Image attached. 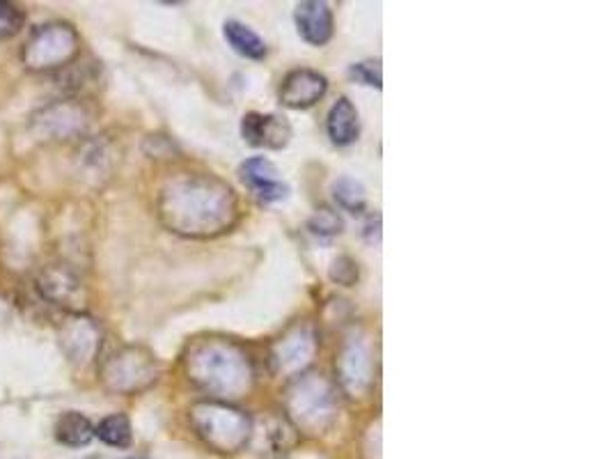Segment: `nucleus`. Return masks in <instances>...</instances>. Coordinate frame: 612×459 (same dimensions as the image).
I'll use <instances>...</instances> for the list:
<instances>
[{
  "mask_svg": "<svg viewBox=\"0 0 612 459\" xmlns=\"http://www.w3.org/2000/svg\"><path fill=\"white\" fill-rule=\"evenodd\" d=\"M159 219L182 237H216L239 219L232 186L207 173H179L161 186Z\"/></svg>",
  "mask_w": 612,
  "mask_h": 459,
  "instance_id": "f257e3e1",
  "label": "nucleus"
},
{
  "mask_svg": "<svg viewBox=\"0 0 612 459\" xmlns=\"http://www.w3.org/2000/svg\"><path fill=\"white\" fill-rule=\"evenodd\" d=\"M351 79H356L358 83L370 85V88H381V67L379 62L367 60V62H356V65H351L349 69Z\"/></svg>",
  "mask_w": 612,
  "mask_h": 459,
  "instance_id": "5701e85b",
  "label": "nucleus"
},
{
  "mask_svg": "<svg viewBox=\"0 0 612 459\" xmlns=\"http://www.w3.org/2000/svg\"><path fill=\"white\" fill-rule=\"evenodd\" d=\"M328 81L315 69H294L289 72L278 90L280 104L287 108H310L326 95Z\"/></svg>",
  "mask_w": 612,
  "mask_h": 459,
  "instance_id": "9b49d317",
  "label": "nucleus"
},
{
  "mask_svg": "<svg viewBox=\"0 0 612 459\" xmlns=\"http://www.w3.org/2000/svg\"><path fill=\"white\" fill-rule=\"evenodd\" d=\"M333 198L342 209L351 214H360L367 205V191L365 186L351 177H342L333 184Z\"/></svg>",
  "mask_w": 612,
  "mask_h": 459,
  "instance_id": "aec40b11",
  "label": "nucleus"
},
{
  "mask_svg": "<svg viewBox=\"0 0 612 459\" xmlns=\"http://www.w3.org/2000/svg\"><path fill=\"white\" fill-rule=\"evenodd\" d=\"M129 459H143V457H129Z\"/></svg>",
  "mask_w": 612,
  "mask_h": 459,
  "instance_id": "393cba45",
  "label": "nucleus"
},
{
  "mask_svg": "<svg viewBox=\"0 0 612 459\" xmlns=\"http://www.w3.org/2000/svg\"><path fill=\"white\" fill-rule=\"evenodd\" d=\"M58 340L69 361L74 365H88L101 347V329L92 317L72 313L62 320Z\"/></svg>",
  "mask_w": 612,
  "mask_h": 459,
  "instance_id": "9d476101",
  "label": "nucleus"
},
{
  "mask_svg": "<svg viewBox=\"0 0 612 459\" xmlns=\"http://www.w3.org/2000/svg\"><path fill=\"white\" fill-rule=\"evenodd\" d=\"M331 278L340 285H353L358 280V264L351 258H340L333 262Z\"/></svg>",
  "mask_w": 612,
  "mask_h": 459,
  "instance_id": "b1692460",
  "label": "nucleus"
},
{
  "mask_svg": "<svg viewBox=\"0 0 612 459\" xmlns=\"http://www.w3.org/2000/svg\"><path fill=\"white\" fill-rule=\"evenodd\" d=\"M37 290L53 306L74 308L83 294V285L67 264H49V267L39 271Z\"/></svg>",
  "mask_w": 612,
  "mask_h": 459,
  "instance_id": "4468645a",
  "label": "nucleus"
},
{
  "mask_svg": "<svg viewBox=\"0 0 612 459\" xmlns=\"http://www.w3.org/2000/svg\"><path fill=\"white\" fill-rule=\"evenodd\" d=\"M94 437H99L106 446L113 448H129L133 441V430L131 420L124 414H113L106 416L101 423L94 427Z\"/></svg>",
  "mask_w": 612,
  "mask_h": 459,
  "instance_id": "6ab92c4d",
  "label": "nucleus"
},
{
  "mask_svg": "<svg viewBox=\"0 0 612 459\" xmlns=\"http://www.w3.org/2000/svg\"><path fill=\"white\" fill-rule=\"evenodd\" d=\"M223 33H225V40L230 42V46L239 53V56L248 58V60L266 58V42L255 33L253 28H248L246 23L225 21Z\"/></svg>",
  "mask_w": 612,
  "mask_h": 459,
  "instance_id": "a211bd4d",
  "label": "nucleus"
},
{
  "mask_svg": "<svg viewBox=\"0 0 612 459\" xmlns=\"http://www.w3.org/2000/svg\"><path fill=\"white\" fill-rule=\"evenodd\" d=\"M337 381L349 398H365L374 388V349L365 333L344 338L335 361Z\"/></svg>",
  "mask_w": 612,
  "mask_h": 459,
  "instance_id": "0eeeda50",
  "label": "nucleus"
},
{
  "mask_svg": "<svg viewBox=\"0 0 612 459\" xmlns=\"http://www.w3.org/2000/svg\"><path fill=\"white\" fill-rule=\"evenodd\" d=\"M186 375L218 402L237 400L255 384L253 361L246 349L225 338L195 340L186 352Z\"/></svg>",
  "mask_w": 612,
  "mask_h": 459,
  "instance_id": "f03ea898",
  "label": "nucleus"
},
{
  "mask_svg": "<svg viewBox=\"0 0 612 459\" xmlns=\"http://www.w3.org/2000/svg\"><path fill=\"white\" fill-rule=\"evenodd\" d=\"M90 113L81 101L65 99L39 108L30 120V131L39 140H53V143H67V140L81 138L90 129Z\"/></svg>",
  "mask_w": 612,
  "mask_h": 459,
  "instance_id": "6e6552de",
  "label": "nucleus"
},
{
  "mask_svg": "<svg viewBox=\"0 0 612 459\" xmlns=\"http://www.w3.org/2000/svg\"><path fill=\"white\" fill-rule=\"evenodd\" d=\"M326 129L335 145L344 147V145L356 143V138L360 134V118H358L356 106H353L347 97H340L331 106V111H328V120H326Z\"/></svg>",
  "mask_w": 612,
  "mask_h": 459,
  "instance_id": "dca6fc26",
  "label": "nucleus"
},
{
  "mask_svg": "<svg viewBox=\"0 0 612 459\" xmlns=\"http://www.w3.org/2000/svg\"><path fill=\"white\" fill-rule=\"evenodd\" d=\"M195 434L216 453H239L253 437V423L241 409L218 400L195 402L188 411Z\"/></svg>",
  "mask_w": 612,
  "mask_h": 459,
  "instance_id": "7ed1b4c3",
  "label": "nucleus"
},
{
  "mask_svg": "<svg viewBox=\"0 0 612 459\" xmlns=\"http://www.w3.org/2000/svg\"><path fill=\"white\" fill-rule=\"evenodd\" d=\"M156 379H159V361L140 345L117 349L101 368V381L108 391L117 395L143 393Z\"/></svg>",
  "mask_w": 612,
  "mask_h": 459,
  "instance_id": "423d86ee",
  "label": "nucleus"
},
{
  "mask_svg": "<svg viewBox=\"0 0 612 459\" xmlns=\"http://www.w3.org/2000/svg\"><path fill=\"white\" fill-rule=\"evenodd\" d=\"M294 21L298 35L312 46H324L333 37V10L321 0H305L296 5Z\"/></svg>",
  "mask_w": 612,
  "mask_h": 459,
  "instance_id": "2eb2a0df",
  "label": "nucleus"
},
{
  "mask_svg": "<svg viewBox=\"0 0 612 459\" xmlns=\"http://www.w3.org/2000/svg\"><path fill=\"white\" fill-rule=\"evenodd\" d=\"M241 136L253 147L282 150L289 143V138H292V127L280 115L248 113L241 120Z\"/></svg>",
  "mask_w": 612,
  "mask_h": 459,
  "instance_id": "ddd939ff",
  "label": "nucleus"
},
{
  "mask_svg": "<svg viewBox=\"0 0 612 459\" xmlns=\"http://www.w3.org/2000/svg\"><path fill=\"white\" fill-rule=\"evenodd\" d=\"M241 182L255 193L260 202H280L289 196V186L278 177V168L269 159L253 157L241 163L239 168Z\"/></svg>",
  "mask_w": 612,
  "mask_h": 459,
  "instance_id": "f8f14e48",
  "label": "nucleus"
},
{
  "mask_svg": "<svg viewBox=\"0 0 612 459\" xmlns=\"http://www.w3.org/2000/svg\"><path fill=\"white\" fill-rule=\"evenodd\" d=\"M23 21H26V17H23V12L17 5L0 0V42L17 35L23 28Z\"/></svg>",
  "mask_w": 612,
  "mask_h": 459,
  "instance_id": "4be33fe9",
  "label": "nucleus"
},
{
  "mask_svg": "<svg viewBox=\"0 0 612 459\" xmlns=\"http://www.w3.org/2000/svg\"><path fill=\"white\" fill-rule=\"evenodd\" d=\"M53 437L67 448H83L94 439V425L88 416L78 414V411H65L56 420Z\"/></svg>",
  "mask_w": 612,
  "mask_h": 459,
  "instance_id": "f3484780",
  "label": "nucleus"
},
{
  "mask_svg": "<svg viewBox=\"0 0 612 459\" xmlns=\"http://www.w3.org/2000/svg\"><path fill=\"white\" fill-rule=\"evenodd\" d=\"M319 349V338L310 324H294L282 333V338L273 342L271 365L278 377H301L310 363L315 361Z\"/></svg>",
  "mask_w": 612,
  "mask_h": 459,
  "instance_id": "1a4fd4ad",
  "label": "nucleus"
},
{
  "mask_svg": "<svg viewBox=\"0 0 612 459\" xmlns=\"http://www.w3.org/2000/svg\"><path fill=\"white\" fill-rule=\"evenodd\" d=\"M287 414L296 427L319 434L333 423L337 414V393L321 375H301L287 388Z\"/></svg>",
  "mask_w": 612,
  "mask_h": 459,
  "instance_id": "20e7f679",
  "label": "nucleus"
},
{
  "mask_svg": "<svg viewBox=\"0 0 612 459\" xmlns=\"http://www.w3.org/2000/svg\"><path fill=\"white\" fill-rule=\"evenodd\" d=\"M78 35L69 23H44L23 44L21 60L30 72H53L78 56Z\"/></svg>",
  "mask_w": 612,
  "mask_h": 459,
  "instance_id": "39448f33",
  "label": "nucleus"
},
{
  "mask_svg": "<svg viewBox=\"0 0 612 459\" xmlns=\"http://www.w3.org/2000/svg\"><path fill=\"white\" fill-rule=\"evenodd\" d=\"M310 230L319 237H333L342 232V219L340 214L331 207H321L315 212V216L310 219Z\"/></svg>",
  "mask_w": 612,
  "mask_h": 459,
  "instance_id": "412c9836",
  "label": "nucleus"
}]
</instances>
